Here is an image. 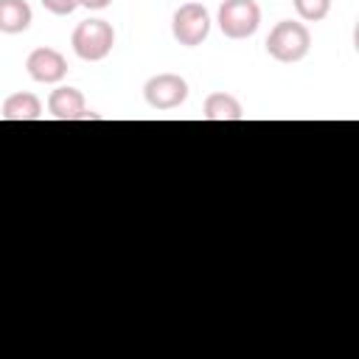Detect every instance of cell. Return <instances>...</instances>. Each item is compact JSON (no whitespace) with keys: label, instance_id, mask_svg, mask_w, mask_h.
<instances>
[{"label":"cell","instance_id":"cell-1","mask_svg":"<svg viewBox=\"0 0 359 359\" xmlns=\"http://www.w3.org/2000/svg\"><path fill=\"white\" fill-rule=\"evenodd\" d=\"M311 50V31L300 20H280L266 36V53L280 65H294Z\"/></svg>","mask_w":359,"mask_h":359},{"label":"cell","instance_id":"cell-2","mask_svg":"<svg viewBox=\"0 0 359 359\" xmlns=\"http://www.w3.org/2000/svg\"><path fill=\"white\" fill-rule=\"evenodd\" d=\"M70 45H73V53L81 62H101V59H107L112 53L115 31H112V25L107 20L90 17V20H81L73 28Z\"/></svg>","mask_w":359,"mask_h":359},{"label":"cell","instance_id":"cell-3","mask_svg":"<svg viewBox=\"0 0 359 359\" xmlns=\"http://www.w3.org/2000/svg\"><path fill=\"white\" fill-rule=\"evenodd\" d=\"M216 22L227 39H247L261 25V6L255 0H224L219 6Z\"/></svg>","mask_w":359,"mask_h":359},{"label":"cell","instance_id":"cell-4","mask_svg":"<svg viewBox=\"0 0 359 359\" xmlns=\"http://www.w3.org/2000/svg\"><path fill=\"white\" fill-rule=\"evenodd\" d=\"M171 34L182 48H196L210 34V14L202 3H182L171 17Z\"/></svg>","mask_w":359,"mask_h":359},{"label":"cell","instance_id":"cell-5","mask_svg":"<svg viewBox=\"0 0 359 359\" xmlns=\"http://www.w3.org/2000/svg\"><path fill=\"white\" fill-rule=\"evenodd\" d=\"M143 98L151 109H177L188 98V81L180 73H157L143 84Z\"/></svg>","mask_w":359,"mask_h":359},{"label":"cell","instance_id":"cell-6","mask_svg":"<svg viewBox=\"0 0 359 359\" xmlns=\"http://www.w3.org/2000/svg\"><path fill=\"white\" fill-rule=\"evenodd\" d=\"M25 70L36 84H59L67 76V59L56 48H34L25 59Z\"/></svg>","mask_w":359,"mask_h":359},{"label":"cell","instance_id":"cell-7","mask_svg":"<svg viewBox=\"0 0 359 359\" xmlns=\"http://www.w3.org/2000/svg\"><path fill=\"white\" fill-rule=\"evenodd\" d=\"M48 112L56 121H84V118H95L93 112H87L84 104V93L79 87H56L48 95Z\"/></svg>","mask_w":359,"mask_h":359},{"label":"cell","instance_id":"cell-8","mask_svg":"<svg viewBox=\"0 0 359 359\" xmlns=\"http://www.w3.org/2000/svg\"><path fill=\"white\" fill-rule=\"evenodd\" d=\"M202 118L205 121H244V107L233 93L219 90V93H210L205 98Z\"/></svg>","mask_w":359,"mask_h":359},{"label":"cell","instance_id":"cell-9","mask_svg":"<svg viewBox=\"0 0 359 359\" xmlns=\"http://www.w3.org/2000/svg\"><path fill=\"white\" fill-rule=\"evenodd\" d=\"M0 118L3 121H39L42 118V101L34 93H11L3 101Z\"/></svg>","mask_w":359,"mask_h":359},{"label":"cell","instance_id":"cell-10","mask_svg":"<svg viewBox=\"0 0 359 359\" xmlns=\"http://www.w3.org/2000/svg\"><path fill=\"white\" fill-rule=\"evenodd\" d=\"M34 11L28 0H0V34H22L28 31Z\"/></svg>","mask_w":359,"mask_h":359},{"label":"cell","instance_id":"cell-11","mask_svg":"<svg viewBox=\"0 0 359 359\" xmlns=\"http://www.w3.org/2000/svg\"><path fill=\"white\" fill-rule=\"evenodd\" d=\"M292 6L303 22H320L331 11V0H292Z\"/></svg>","mask_w":359,"mask_h":359},{"label":"cell","instance_id":"cell-12","mask_svg":"<svg viewBox=\"0 0 359 359\" xmlns=\"http://www.w3.org/2000/svg\"><path fill=\"white\" fill-rule=\"evenodd\" d=\"M42 6L56 14V17H65V14H73L79 8V0H42Z\"/></svg>","mask_w":359,"mask_h":359},{"label":"cell","instance_id":"cell-13","mask_svg":"<svg viewBox=\"0 0 359 359\" xmlns=\"http://www.w3.org/2000/svg\"><path fill=\"white\" fill-rule=\"evenodd\" d=\"M79 6H84L90 11H104V8L112 6V0H79Z\"/></svg>","mask_w":359,"mask_h":359}]
</instances>
